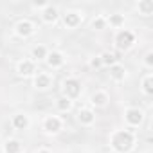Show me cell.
Listing matches in <instances>:
<instances>
[{
    "mask_svg": "<svg viewBox=\"0 0 153 153\" xmlns=\"http://www.w3.org/2000/svg\"><path fill=\"white\" fill-rule=\"evenodd\" d=\"M110 78H112L114 81H117V83L124 81V78H126V68H124L123 65H119V63L112 65V67H110Z\"/></svg>",
    "mask_w": 153,
    "mask_h": 153,
    "instance_id": "cell-14",
    "label": "cell"
},
{
    "mask_svg": "<svg viewBox=\"0 0 153 153\" xmlns=\"http://www.w3.org/2000/svg\"><path fill=\"white\" fill-rule=\"evenodd\" d=\"M114 42H115L117 49L128 51V49H131V45L135 43V34H133V31H130V29H121V31H117Z\"/></svg>",
    "mask_w": 153,
    "mask_h": 153,
    "instance_id": "cell-3",
    "label": "cell"
},
{
    "mask_svg": "<svg viewBox=\"0 0 153 153\" xmlns=\"http://www.w3.org/2000/svg\"><path fill=\"white\" fill-rule=\"evenodd\" d=\"M130 153H135V151H130Z\"/></svg>",
    "mask_w": 153,
    "mask_h": 153,
    "instance_id": "cell-28",
    "label": "cell"
},
{
    "mask_svg": "<svg viewBox=\"0 0 153 153\" xmlns=\"http://www.w3.org/2000/svg\"><path fill=\"white\" fill-rule=\"evenodd\" d=\"M108 101H110V97H108V94H106L105 90H96V92L92 94V97H90V103H92V106H96V108H105V106L108 105Z\"/></svg>",
    "mask_w": 153,
    "mask_h": 153,
    "instance_id": "cell-12",
    "label": "cell"
},
{
    "mask_svg": "<svg viewBox=\"0 0 153 153\" xmlns=\"http://www.w3.org/2000/svg\"><path fill=\"white\" fill-rule=\"evenodd\" d=\"M16 72L20 76H33L36 72V63L33 59H20L16 63Z\"/></svg>",
    "mask_w": 153,
    "mask_h": 153,
    "instance_id": "cell-9",
    "label": "cell"
},
{
    "mask_svg": "<svg viewBox=\"0 0 153 153\" xmlns=\"http://www.w3.org/2000/svg\"><path fill=\"white\" fill-rule=\"evenodd\" d=\"M33 85H34L36 90H47L52 85V78H51L49 74H45V72H38L34 76V83Z\"/></svg>",
    "mask_w": 153,
    "mask_h": 153,
    "instance_id": "cell-10",
    "label": "cell"
},
{
    "mask_svg": "<svg viewBox=\"0 0 153 153\" xmlns=\"http://www.w3.org/2000/svg\"><path fill=\"white\" fill-rule=\"evenodd\" d=\"M81 22H83V13H79V11H67V13L63 15V24H65V27H68V29L79 27Z\"/></svg>",
    "mask_w": 153,
    "mask_h": 153,
    "instance_id": "cell-7",
    "label": "cell"
},
{
    "mask_svg": "<svg viewBox=\"0 0 153 153\" xmlns=\"http://www.w3.org/2000/svg\"><path fill=\"white\" fill-rule=\"evenodd\" d=\"M34 31H36L34 22H31V20H27V18L16 22V25H15V33H16V36H20V38H29V36L34 34Z\"/></svg>",
    "mask_w": 153,
    "mask_h": 153,
    "instance_id": "cell-5",
    "label": "cell"
},
{
    "mask_svg": "<svg viewBox=\"0 0 153 153\" xmlns=\"http://www.w3.org/2000/svg\"><path fill=\"white\" fill-rule=\"evenodd\" d=\"M142 92L146 96H151L153 94V76L151 74H146L142 78Z\"/></svg>",
    "mask_w": 153,
    "mask_h": 153,
    "instance_id": "cell-20",
    "label": "cell"
},
{
    "mask_svg": "<svg viewBox=\"0 0 153 153\" xmlns=\"http://www.w3.org/2000/svg\"><path fill=\"white\" fill-rule=\"evenodd\" d=\"M24 151V144L18 139H7L4 144V153H22Z\"/></svg>",
    "mask_w": 153,
    "mask_h": 153,
    "instance_id": "cell-15",
    "label": "cell"
},
{
    "mask_svg": "<svg viewBox=\"0 0 153 153\" xmlns=\"http://www.w3.org/2000/svg\"><path fill=\"white\" fill-rule=\"evenodd\" d=\"M124 121H126L128 126L137 128V126H140L142 121H144V112H142L140 108H126V110H124Z\"/></svg>",
    "mask_w": 153,
    "mask_h": 153,
    "instance_id": "cell-4",
    "label": "cell"
},
{
    "mask_svg": "<svg viewBox=\"0 0 153 153\" xmlns=\"http://www.w3.org/2000/svg\"><path fill=\"white\" fill-rule=\"evenodd\" d=\"M45 63H47L51 68H59V67L65 65V56H63V52H59V51H51V52L47 54V58H45Z\"/></svg>",
    "mask_w": 153,
    "mask_h": 153,
    "instance_id": "cell-8",
    "label": "cell"
},
{
    "mask_svg": "<svg viewBox=\"0 0 153 153\" xmlns=\"http://www.w3.org/2000/svg\"><path fill=\"white\" fill-rule=\"evenodd\" d=\"M144 65L148 67V68H151L153 67V52L149 51V52H146V56H144Z\"/></svg>",
    "mask_w": 153,
    "mask_h": 153,
    "instance_id": "cell-24",
    "label": "cell"
},
{
    "mask_svg": "<svg viewBox=\"0 0 153 153\" xmlns=\"http://www.w3.org/2000/svg\"><path fill=\"white\" fill-rule=\"evenodd\" d=\"M135 144V133L131 130H115L110 137V146L115 153H130Z\"/></svg>",
    "mask_w": 153,
    "mask_h": 153,
    "instance_id": "cell-1",
    "label": "cell"
},
{
    "mask_svg": "<svg viewBox=\"0 0 153 153\" xmlns=\"http://www.w3.org/2000/svg\"><path fill=\"white\" fill-rule=\"evenodd\" d=\"M56 108H58L59 112H70V110H72V101L63 96V97H59V99L56 101Z\"/></svg>",
    "mask_w": 153,
    "mask_h": 153,
    "instance_id": "cell-21",
    "label": "cell"
},
{
    "mask_svg": "<svg viewBox=\"0 0 153 153\" xmlns=\"http://www.w3.org/2000/svg\"><path fill=\"white\" fill-rule=\"evenodd\" d=\"M137 9L142 16H149L153 15V0H140L137 4Z\"/></svg>",
    "mask_w": 153,
    "mask_h": 153,
    "instance_id": "cell-17",
    "label": "cell"
},
{
    "mask_svg": "<svg viewBox=\"0 0 153 153\" xmlns=\"http://www.w3.org/2000/svg\"><path fill=\"white\" fill-rule=\"evenodd\" d=\"M112 25L114 29H119V27H123L124 25V15H119V13H115V15H110L108 18H106V25Z\"/></svg>",
    "mask_w": 153,
    "mask_h": 153,
    "instance_id": "cell-19",
    "label": "cell"
},
{
    "mask_svg": "<svg viewBox=\"0 0 153 153\" xmlns=\"http://www.w3.org/2000/svg\"><path fill=\"white\" fill-rule=\"evenodd\" d=\"M36 153H51V149H47V148H42V149H38Z\"/></svg>",
    "mask_w": 153,
    "mask_h": 153,
    "instance_id": "cell-27",
    "label": "cell"
},
{
    "mask_svg": "<svg viewBox=\"0 0 153 153\" xmlns=\"http://www.w3.org/2000/svg\"><path fill=\"white\" fill-rule=\"evenodd\" d=\"M99 58H101V63H103V65H108V67H112V65L117 63V58H115L114 52H103Z\"/></svg>",
    "mask_w": 153,
    "mask_h": 153,
    "instance_id": "cell-22",
    "label": "cell"
},
{
    "mask_svg": "<svg viewBox=\"0 0 153 153\" xmlns=\"http://www.w3.org/2000/svg\"><path fill=\"white\" fill-rule=\"evenodd\" d=\"M61 128H63L61 117H58V115H47V117L43 119V130H45L47 133H58Z\"/></svg>",
    "mask_w": 153,
    "mask_h": 153,
    "instance_id": "cell-6",
    "label": "cell"
},
{
    "mask_svg": "<svg viewBox=\"0 0 153 153\" xmlns=\"http://www.w3.org/2000/svg\"><path fill=\"white\" fill-rule=\"evenodd\" d=\"M63 94L65 97H68L70 101L78 99L81 96V81L78 78H67L63 81Z\"/></svg>",
    "mask_w": 153,
    "mask_h": 153,
    "instance_id": "cell-2",
    "label": "cell"
},
{
    "mask_svg": "<svg viewBox=\"0 0 153 153\" xmlns=\"http://www.w3.org/2000/svg\"><path fill=\"white\" fill-rule=\"evenodd\" d=\"M92 29H96V31L106 29V18H105V16H96V18L92 20Z\"/></svg>",
    "mask_w": 153,
    "mask_h": 153,
    "instance_id": "cell-23",
    "label": "cell"
},
{
    "mask_svg": "<svg viewBox=\"0 0 153 153\" xmlns=\"http://www.w3.org/2000/svg\"><path fill=\"white\" fill-rule=\"evenodd\" d=\"M31 54H33V61H45L49 51H47L45 45H36V47L31 51Z\"/></svg>",
    "mask_w": 153,
    "mask_h": 153,
    "instance_id": "cell-18",
    "label": "cell"
},
{
    "mask_svg": "<svg viewBox=\"0 0 153 153\" xmlns=\"http://www.w3.org/2000/svg\"><path fill=\"white\" fill-rule=\"evenodd\" d=\"M13 126L16 128V130H27L29 128V124H31V121H29V115H25V114H16V115H13Z\"/></svg>",
    "mask_w": 153,
    "mask_h": 153,
    "instance_id": "cell-16",
    "label": "cell"
},
{
    "mask_svg": "<svg viewBox=\"0 0 153 153\" xmlns=\"http://www.w3.org/2000/svg\"><path fill=\"white\" fill-rule=\"evenodd\" d=\"M47 6H49V2H38V0H36V2H33V7H36V9L40 7L42 11H43V9H45Z\"/></svg>",
    "mask_w": 153,
    "mask_h": 153,
    "instance_id": "cell-26",
    "label": "cell"
},
{
    "mask_svg": "<svg viewBox=\"0 0 153 153\" xmlns=\"http://www.w3.org/2000/svg\"><path fill=\"white\" fill-rule=\"evenodd\" d=\"M78 121L83 124V126H92L96 123V114L90 110V108H81L78 112Z\"/></svg>",
    "mask_w": 153,
    "mask_h": 153,
    "instance_id": "cell-13",
    "label": "cell"
},
{
    "mask_svg": "<svg viewBox=\"0 0 153 153\" xmlns=\"http://www.w3.org/2000/svg\"><path fill=\"white\" fill-rule=\"evenodd\" d=\"M90 67H94V68H99V67H103V63H101V58H99V56H94V58L90 59Z\"/></svg>",
    "mask_w": 153,
    "mask_h": 153,
    "instance_id": "cell-25",
    "label": "cell"
},
{
    "mask_svg": "<svg viewBox=\"0 0 153 153\" xmlns=\"http://www.w3.org/2000/svg\"><path fill=\"white\" fill-rule=\"evenodd\" d=\"M58 7L56 6H52V4H49L43 11H42V20H43V24H56L58 22Z\"/></svg>",
    "mask_w": 153,
    "mask_h": 153,
    "instance_id": "cell-11",
    "label": "cell"
}]
</instances>
